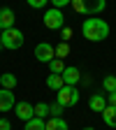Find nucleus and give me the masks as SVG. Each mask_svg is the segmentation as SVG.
I'll use <instances>...</instances> for the list:
<instances>
[{
	"label": "nucleus",
	"mask_w": 116,
	"mask_h": 130,
	"mask_svg": "<svg viewBox=\"0 0 116 130\" xmlns=\"http://www.w3.org/2000/svg\"><path fill=\"white\" fill-rule=\"evenodd\" d=\"M0 49H3V35H0Z\"/></svg>",
	"instance_id": "nucleus-27"
},
{
	"label": "nucleus",
	"mask_w": 116,
	"mask_h": 130,
	"mask_svg": "<svg viewBox=\"0 0 116 130\" xmlns=\"http://www.w3.org/2000/svg\"><path fill=\"white\" fill-rule=\"evenodd\" d=\"M35 116H37V119H46V116H49V105H46V102L35 105Z\"/></svg>",
	"instance_id": "nucleus-20"
},
{
	"label": "nucleus",
	"mask_w": 116,
	"mask_h": 130,
	"mask_svg": "<svg viewBox=\"0 0 116 130\" xmlns=\"http://www.w3.org/2000/svg\"><path fill=\"white\" fill-rule=\"evenodd\" d=\"M46 130H70V128H68V123H65L60 116H58V119L51 116V119L46 121Z\"/></svg>",
	"instance_id": "nucleus-16"
},
{
	"label": "nucleus",
	"mask_w": 116,
	"mask_h": 130,
	"mask_svg": "<svg viewBox=\"0 0 116 130\" xmlns=\"http://www.w3.org/2000/svg\"><path fill=\"white\" fill-rule=\"evenodd\" d=\"M105 7H107V0H72V9L86 16H97Z\"/></svg>",
	"instance_id": "nucleus-2"
},
{
	"label": "nucleus",
	"mask_w": 116,
	"mask_h": 130,
	"mask_svg": "<svg viewBox=\"0 0 116 130\" xmlns=\"http://www.w3.org/2000/svg\"><path fill=\"white\" fill-rule=\"evenodd\" d=\"M23 130H46V119H30V121H26V128Z\"/></svg>",
	"instance_id": "nucleus-15"
},
{
	"label": "nucleus",
	"mask_w": 116,
	"mask_h": 130,
	"mask_svg": "<svg viewBox=\"0 0 116 130\" xmlns=\"http://www.w3.org/2000/svg\"><path fill=\"white\" fill-rule=\"evenodd\" d=\"M84 130H95V128H84Z\"/></svg>",
	"instance_id": "nucleus-28"
},
{
	"label": "nucleus",
	"mask_w": 116,
	"mask_h": 130,
	"mask_svg": "<svg viewBox=\"0 0 116 130\" xmlns=\"http://www.w3.org/2000/svg\"><path fill=\"white\" fill-rule=\"evenodd\" d=\"M14 114L26 123V121H30V119H35V105H30V102H26V100H23V102H16Z\"/></svg>",
	"instance_id": "nucleus-7"
},
{
	"label": "nucleus",
	"mask_w": 116,
	"mask_h": 130,
	"mask_svg": "<svg viewBox=\"0 0 116 130\" xmlns=\"http://www.w3.org/2000/svg\"><path fill=\"white\" fill-rule=\"evenodd\" d=\"M56 102L63 105V107H74L79 102V91H77V86H63L58 91V95H56Z\"/></svg>",
	"instance_id": "nucleus-4"
},
{
	"label": "nucleus",
	"mask_w": 116,
	"mask_h": 130,
	"mask_svg": "<svg viewBox=\"0 0 116 130\" xmlns=\"http://www.w3.org/2000/svg\"><path fill=\"white\" fill-rule=\"evenodd\" d=\"M26 3H28L32 9H42V7H46V3H49V0H26Z\"/></svg>",
	"instance_id": "nucleus-22"
},
{
	"label": "nucleus",
	"mask_w": 116,
	"mask_h": 130,
	"mask_svg": "<svg viewBox=\"0 0 116 130\" xmlns=\"http://www.w3.org/2000/svg\"><path fill=\"white\" fill-rule=\"evenodd\" d=\"M42 21H44V26H46L49 30H60V28L65 26V16H63V9H56V7L46 9Z\"/></svg>",
	"instance_id": "nucleus-5"
},
{
	"label": "nucleus",
	"mask_w": 116,
	"mask_h": 130,
	"mask_svg": "<svg viewBox=\"0 0 116 130\" xmlns=\"http://www.w3.org/2000/svg\"><path fill=\"white\" fill-rule=\"evenodd\" d=\"M65 68H68V65H65L60 58H54L51 63H49V70H51V74H63V72H65Z\"/></svg>",
	"instance_id": "nucleus-17"
},
{
	"label": "nucleus",
	"mask_w": 116,
	"mask_h": 130,
	"mask_svg": "<svg viewBox=\"0 0 116 130\" xmlns=\"http://www.w3.org/2000/svg\"><path fill=\"white\" fill-rule=\"evenodd\" d=\"M81 32H84V37H86L88 42H102V40L109 37V26H107V21L93 16V19H86V21H84Z\"/></svg>",
	"instance_id": "nucleus-1"
},
{
	"label": "nucleus",
	"mask_w": 116,
	"mask_h": 130,
	"mask_svg": "<svg viewBox=\"0 0 116 130\" xmlns=\"http://www.w3.org/2000/svg\"><path fill=\"white\" fill-rule=\"evenodd\" d=\"M79 77H81L79 68H65V72H63L65 86H77V84H79Z\"/></svg>",
	"instance_id": "nucleus-10"
},
{
	"label": "nucleus",
	"mask_w": 116,
	"mask_h": 130,
	"mask_svg": "<svg viewBox=\"0 0 116 130\" xmlns=\"http://www.w3.org/2000/svg\"><path fill=\"white\" fill-rule=\"evenodd\" d=\"M54 49H56V58H60V60L70 54V44H68V42H60V44H58V46H54Z\"/></svg>",
	"instance_id": "nucleus-19"
},
{
	"label": "nucleus",
	"mask_w": 116,
	"mask_h": 130,
	"mask_svg": "<svg viewBox=\"0 0 116 130\" xmlns=\"http://www.w3.org/2000/svg\"><path fill=\"white\" fill-rule=\"evenodd\" d=\"M107 105L116 107V91H114V93H109V98H107Z\"/></svg>",
	"instance_id": "nucleus-26"
},
{
	"label": "nucleus",
	"mask_w": 116,
	"mask_h": 130,
	"mask_svg": "<svg viewBox=\"0 0 116 130\" xmlns=\"http://www.w3.org/2000/svg\"><path fill=\"white\" fill-rule=\"evenodd\" d=\"M35 58L40 60V63H51L54 58H56V49L49 44V42H40L37 46H35Z\"/></svg>",
	"instance_id": "nucleus-6"
},
{
	"label": "nucleus",
	"mask_w": 116,
	"mask_h": 130,
	"mask_svg": "<svg viewBox=\"0 0 116 130\" xmlns=\"http://www.w3.org/2000/svg\"><path fill=\"white\" fill-rule=\"evenodd\" d=\"M60 35H63V42H68V40L72 37V28H68V26H63V28H60Z\"/></svg>",
	"instance_id": "nucleus-24"
},
{
	"label": "nucleus",
	"mask_w": 116,
	"mask_h": 130,
	"mask_svg": "<svg viewBox=\"0 0 116 130\" xmlns=\"http://www.w3.org/2000/svg\"><path fill=\"white\" fill-rule=\"evenodd\" d=\"M102 119H105V123H107L109 128H116V107L107 105L105 111H102Z\"/></svg>",
	"instance_id": "nucleus-14"
},
{
	"label": "nucleus",
	"mask_w": 116,
	"mask_h": 130,
	"mask_svg": "<svg viewBox=\"0 0 116 130\" xmlns=\"http://www.w3.org/2000/svg\"><path fill=\"white\" fill-rule=\"evenodd\" d=\"M63 105H58V102H54V105H49V116H54V119H58V116H63Z\"/></svg>",
	"instance_id": "nucleus-21"
},
{
	"label": "nucleus",
	"mask_w": 116,
	"mask_h": 130,
	"mask_svg": "<svg viewBox=\"0 0 116 130\" xmlns=\"http://www.w3.org/2000/svg\"><path fill=\"white\" fill-rule=\"evenodd\" d=\"M14 107H16L14 93L7 91V88H0V111H12Z\"/></svg>",
	"instance_id": "nucleus-8"
},
{
	"label": "nucleus",
	"mask_w": 116,
	"mask_h": 130,
	"mask_svg": "<svg viewBox=\"0 0 116 130\" xmlns=\"http://www.w3.org/2000/svg\"><path fill=\"white\" fill-rule=\"evenodd\" d=\"M3 35V46L5 49H19V46H23V30H19V28H7V30H3L0 32Z\"/></svg>",
	"instance_id": "nucleus-3"
},
{
	"label": "nucleus",
	"mask_w": 116,
	"mask_h": 130,
	"mask_svg": "<svg viewBox=\"0 0 116 130\" xmlns=\"http://www.w3.org/2000/svg\"><path fill=\"white\" fill-rule=\"evenodd\" d=\"M14 21H16V16L9 7H0V32L7 30V28H14Z\"/></svg>",
	"instance_id": "nucleus-9"
},
{
	"label": "nucleus",
	"mask_w": 116,
	"mask_h": 130,
	"mask_svg": "<svg viewBox=\"0 0 116 130\" xmlns=\"http://www.w3.org/2000/svg\"><path fill=\"white\" fill-rule=\"evenodd\" d=\"M46 86L51 88V91H56V93H58V91L65 86V81H63V74H49V77H46Z\"/></svg>",
	"instance_id": "nucleus-13"
},
{
	"label": "nucleus",
	"mask_w": 116,
	"mask_h": 130,
	"mask_svg": "<svg viewBox=\"0 0 116 130\" xmlns=\"http://www.w3.org/2000/svg\"><path fill=\"white\" fill-rule=\"evenodd\" d=\"M102 88H105L107 93H114V91H116V74H107V77L102 79Z\"/></svg>",
	"instance_id": "nucleus-18"
},
{
	"label": "nucleus",
	"mask_w": 116,
	"mask_h": 130,
	"mask_svg": "<svg viewBox=\"0 0 116 130\" xmlns=\"http://www.w3.org/2000/svg\"><path fill=\"white\" fill-rule=\"evenodd\" d=\"M0 130H12V123L7 119H0Z\"/></svg>",
	"instance_id": "nucleus-25"
},
{
	"label": "nucleus",
	"mask_w": 116,
	"mask_h": 130,
	"mask_svg": "<svg viewBox=\"0 0 116 130\" xmlns=\"http://www.w3.org/2000/svg\"><path fill=\"white\" fill-rule=\"evenodd\" d=\"M56 9H63V7H68V5H72V0H49Z\"/></svg>",
	"instance_id": "nucleus-23"
},
{
	"label": "nucleus",
	"mask_w": 116,
	"mask_h": 130,
	"mask_svg": "<svg viewBox=\"0 0 116 130\" xmlns=\"http://www.w3.org/2000/svg\"><path fill=\"white\" fill-rule=\"evenodd\" d=\"M16 84H19V81H16V77H14L12 72L0 74V86H3V88H7V91H14V88H16Z\"/></svg>",
	"instance_id": "nucleus-12"
},
{
	"label": "nucleus",
	"mask_w": 116,
	"mask_h": 130,
	"mask_svg": "<svg viewBox=\"0 0 116 130\" xmlns=\"http://www.w3.org/2000/svg\"><path fill=\"white\" fill-rule=\"evenodd\" d=\"M88 107H91V111H105V107H107V98H102V95H91V100H88Z\"/></svg>",
	"instance_id": "nucleus-11"
}]
</instances>
